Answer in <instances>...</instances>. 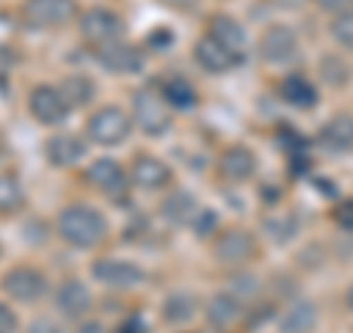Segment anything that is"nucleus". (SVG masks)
Here are the masks:
<instances>
[{"instance_id":"nucleus-39","label":"nucleus","mask_w":353,"mask_h":333,"mask_svg":"<svg viewBox=\"0 0 353 333\" xmlns=\"http://www.w3.org/2000/svg\"><path fill=\"white\" fill-rule=\"evenodd\" d=\"M162 3L171 9H180V12H189V9H194L197 0H162Z\"/></svg>"},{"instance_id":"nucleus-22","label":"nucleus","mask_w":353,"mask_h":333,"mask_svg":"<svg viewBox=\"0 0 353 333\" xmlns=\"http://www.w3.org/2000/svg\"><path fill=\"white\" fill-rule=\"evenodd\" d=\"M321 145L330 153H350L353 151V115L339 113L321 127Z\"/></svg>"},{"instance_id":"nucleus-32","label":"nucleus","mask_w":353,"mask_h":333,"mask_svg":"<svg viewBox=\"0 0 353 333\" xmlns=\"http://www.w3.org/2000/svg\"><path fill=\"white\" fill-rule=\"evenodd\" d=\"M192 227H194V233H197V236H209V233H212V230L218 227V216L212 213V209H201Z\"/></svg>"},{"instance_id":"nucleus-3","label":"nucleus","mask_w":353,"mask_h":333,"mask_svg":"<svg viewBox=\"0 0 353 333\" xmlns=\"http://www.w3.org/2000/svg\"><path fill=\"white\" fill-rule=\"evenodd\" d=\"M132 121L148 136H162L171 130V106L165 104L159 88H139L132 95Z\"/></svg>"},{"instance_id":"nucleus-31","label":"nucleus","mask_w":353,"mask_h":333,"mask_svg":"<svg viewBox=\"0 0 353 333\" xmlns=\"http://www.w3.org/2000/svg\"><path fill=\"white\" fill-rule=\"evenodd\" d=\"M321 74H324V80L330 83V86H345L347 80H350V68L345 62H341L339 57H330V59H324V65H321Z\"/></svg>"},{"instance_id":"nucleus-5","label":"nucleus","mask_w":353,"mask_h":333,"mask_svg":"<svg viewBox=\"0 0 353 333\" xmlns=\"http://www.w3.org/2000/svg\"><path fill=\"white\" fill-rule=\"evenodd\" d=\"M21 18L27 27L57 30L77 18V0H24Z\"/></svg>"},{"instance_id":"nucleus-10","label":"nucleus","mask_w":353,"mask_h":333,"mask_svg":"<svg viewBox=\"0 0 353 333\" xmlns=\"http://www.w3.org/2000/svg\"><path fill=\"white\" fill-rule=\"evenodd\" d=\"M30 113H32V118H36L39 124L57 127V124H62V121L68 118L71 106L65 104L59 86H48V83H44V86H36L30 92Z\"/></svg>"},{"instance_id":"nucleus-28","label":"nucleus","mask_w":353,"mask_h":333,"mask_svg":"<svg viewBox=\"0 0 353 333\" xmlns=\"http://www.w3.org/2000/svg\"><path fill=\"white\" fill-rule=\"evenodd\" d=\"M297 230H301V218H297L294 213H277V216L265 218V233H268L277 245L292 242L297 236Z\"/></svg>"},{"instance_id":"nucleus-25","label":"nucleus","mask_w":353,"mask_h":333,"mask_svg":"<svg viewBox=\"0 0 353 333\" xmlns=\"http://www.w3.org/2000/svg\"><path fill=\"white\" fill-rule=\"evenodd\" d=\"M59 92L65 97V104H68L71 109H77V106H88L94 101L97 86H94L92 77H85V74H68L59 83Z\"/></svg>"},{"instance_id":"nucleus-11","label":"nucleus","mask_w":353,"mask_h":333,"mask_svg":"<svg viewBox=\"0 0 353 333\" xmlns=\"http://www.w3.org/2000/svg\"><path fill=\"white\" fill-rule=\"evenodd\" d=\"M94 59L109 74H139L145 68V53L136 44H127V41H115L109 48L94 50Z\"/></svg>"},{"instance_id":"nucleus-15","label":"nucleus","mask_w":353,"mask_h":333,"mask_svg":"<svg viewBox=\"0 0 353 333\" xmlns=\"http://www.w3.org/2000/svg\"><path fill=\"white\" fill-rule=\"evenodd\" d=\"M218 169H221V177L230 183H245L256 174V153L245 145H233L221 153L218 160Z\"/></svg>"},{"instance_id":"nucleus-14","label":"nucleus","mask_w":353,"mask_h":333,"mask_svg":"<svg viewBox=\"0 0 353 333\" xmlns=\"http://www.w3.org/2000/svg\"><path fill=\"white\" fill-rule=\"evenodd\" d=\"M130 180L136 186H141V189L157 192V189L171 183V169L159 157H153V153H139L130 165Z\"/></svg>"},{"instance_id":"nucleus-2","label":"nucleus","mask_w":353,"mask_h":333,"mask_svg":"<svg viewBox=\"0 0 353 333\" xmlns=\"http://www.w3.org/2000/svg\"><path fill=\"white\" fill-rule=\"evenodd\" d=\"M80 36L94 50L109 48V44L121 41V36H124V18L106 6H92L80 18Z\"/></svg>"},{"instance_id":"nucleus-9","label":"nucleus","mask_w":353,"mask_h":333,"mask_svg":"<svg viewBox=\"0 0 353 333\" xmlns=\"http://www.w3.org/2000/svg\"><path fill=\"white\" fill-rule=\"evenodd\" d=\"M92 277L97 283L109 286V289H136V286L145 283V269L130 260L106 257L92 265Z\"/></svg>"},{"instance_id":"nucleus-30","label":"nucleus","mask_w":353,"mask_h":333,"mask_svg":"<svg viewBox=\"0 0 353 333\" xmlns=\"http://www.w3.org/2000/svg\"><path fill=\"white\" fill-rule=\"evenodd\" d=\"M330 36H333L339 48L353 50V9H347V12H341V15H333V21H330Z\"/></svg>"},{"instance_id":"nucleus-18","label":"nucleus","mask_w":353,"mask_h":333,"mask_svg":"<svg viewBox=\"0 0 353 333\" xmlns=\"http://www.w3.org/2000/svg\"><path fill=\"white\" fill-rule=\"evenodd\" d=\"M44 157L57 169H71L85 157V142L74 133H59V136H50L48 145H44Z\"/></svg>"},{"instance_id":"nucleus-35","label":"nucleus","mask_w":353,"mask_h":333,"mask_svg":"<svg viewBox=\"0 0 353 333\" xmlns=\"http://www.w3.org/2000/svg\"><path fill=\"white\" fill-rule=\"evenodd\" d=\"M336 221L345 230H353V198H350V201H341L339 213H336Z\"/></svg>"},{"instance_id":"nucleus-16","label":"nucleus","mask_w":353,"mask_h":333,"mask_svg":"<svg viewBox=\"0 0 353 333\" xmlns=\"http://www.w3.org/2000/svg\"><path fill=\"white\" fill-rule=\"evenodd\" d=\"M85 180L94 189H101L103 195H121L127 189V171L121 169V162L103 157V160H94L85 169Z\"/></svg>"},{"instance_id":"nucleus-12","label":"nucleus","mask_w":353,"mask_h":333,"mask_svg":"<svg viewBox=\"0 0 353 333\" xmlns=\"http://www.w3.org/2000/svg\"><path fill=\"white\" fill-rule=\"evenodd\" d=\"M209 36H212L215 41L224 44V48L233 53L239 62H245V59H248V50H250L248 32H245V27H241L233 15L218 12V15L209 18Z\"/></svg>"},{"instance_id":"nucleus-19","label":"nucleus","mask_w":353,"mask_h":333,"mask_svg":"<svg viewBox=\"0 0 353 333\" xmlns=\"http://www.w3.org/2000/svg\"><path fill=\"white\" fill-rule=\"evenodd\" d=\"M57 310L65 318H83L92 310V292L83 280H65L57 289Z\"/></svg>"},{"instance_id":"nucleus-33","label":"nucleus","mask_w":353,"mask_h":333,"mask_svg":"<svg viewBox=\"0 0 353 333\" xmlns=\"http://www.w3.org/2000/svg\"><path fill=\"white\" fill-rule=\"evenodd\" d=\"M315 6L327 15H341L347 9H353V0H315Z\"/></svg>"},{"instance_id":"nucleus-34","label":"nucleus","mask_w":353,"mask_h":333,"mask_svg":"<svg viewBox=\"0 0 353 333\" xmlns=\"http://www.w3.org/2000/svg\"><path fill=\"white\" fill-rule=\"evenodd\" d=\"M0 333H18V316L6 304H0Z\"/></svg>"},{"instance_id":"nucleus-29","label":"nucleus","mask_w":353,"mask_h":333,"mask_svg":"<svg viewBox=\"0 0 353 333\" xmlns=\"http://www.w3.org/2000/svg\"><path fill=\"white\" fill-rule=\"evenodd\" d=\"M27 204V192L12 174H0V216L18 213Z\"/></svg>"},{"instance_id":"nucleus-4","label":"nucleus","mask_w":353,"mask_h":333,"mask_svg":"<svg viewBox=\"0 0 353 333\" xmlns=\"http://www.w3.org/2000/svg\"><path fill=\"white\" fill-rule=\"evenodd\" d=\"M130 130H132L130 115L115 104L101 106L85 124L88 139H92L94 145H103V148H115V145H121V142H127Z\"/></svg>"},{"instance_id":"nucleus-38","label":"nucleus","mask_w":353,"mask_h":333,"mask_svg":"<svg viewBox=\"0 0 353 333\" xmlns=\"http://www.w3.org/2000/svg\"><path fill=\"white\" fill-rule=\"evenodd\" d=\"M118 333H145V325H141L139 318H130V321H124V325L118 327Z\"/></svg>"},{"instance_id":"nucleus-17","label":"nucleus","mask_w":353,"mask_h":333,"mask_svg":"<svg viewBox=\"0 0 353 333\" xmlns=\"http://www.w3.org/2000/svg\"><path fill=\"white\" fill-rule=\"evenodd\" d=\"M197 213H201V207H197V198L189 192V189H176V192H171L162 201V207H159V216L168 221L171 227H189V225H194Z\"/></svg>"},{"instance_id":"nucleus-23","label":"nucleus","mask_w":353,"mask_h":333,"mask_svg":"<svg viewBox=\"0 0 353 333\" xmlns=\"http://www.w3.org/2000/svg\"><path fill=\"white\" fill-rule=\"evenodd\" d=\"M280 97L294 109H312L318 104V88L306 74H289L280 83Z\"/></svg>"},{"instance_id":"nucleus-27","label":"nucleus","mask_w":353,"mask_h":333,"mask_svg":"<svg viewBox=\"0 0 353 333\" xmlns=\"http://www.w3.org/2000/svg\"><path fill=\"white\" fill-rule=\"evenodd\" d=\"M224 292H230L236 298V301H241V304H253L256 298L262 295V280L253 272H236L233 277L227 280V289Z\"/></svg>"},{"instance_id":"nucleus-8","label":"nucleus","mask_w":353,"mask_h":333,"mask_svg":"<svg viewBox=\"0 0 353 333\" xmlns=\"http://www.w3.org/2000/svg\"><path fill=\"white\" fill-rule=\"evenodd\" d=\"M212 254H215V260L221 265H230V269H236V265H245L248 260L256 257V236H253L250 230L230 227V230H224L215 239Z\"/></svg>"},{"instance_id":"nucleus-37","label":"nucleus","mask_w":353,"mask_h":333,"mask_svg":"<svg viewBox=\"0 0 353 333\" xmlns=\"http://www.w3.org/2000/svg\"><path fill=\"white\" fill-rule=\"evenodd\" d=\"M77 333H109L103 321H83L80 327H77Z\"/></svg>"},{"instance_id":"nucleus-21","label":"nucleus","mask_w":353,"mask_h":333,"mask_svg":"<svg viewBox=\"0 0 353 333\" xmlns=\"http://www.w3.org/2000/svg\"><path fill=\"white\" fill-rule=\"evenodd\" d=\"M318 325V304L309 298H297L280 316V333H312Z\"/></svg>"},{"instance_id":"nucleus-36","label":"nucleus","mask_w":353,"mask_h":333,"mask_svg":"<svg viewBox=\"0 0 353 333\" xmlns=\"http://www.w3.org/2000/svg\"><path fill=\"white\" fill-rule=\"evenodd\" d=\"M30 333H59V327L53 325V321H48V318H39V321H32L30 325Z\"/></svg>"},{"instance_id":"nucleus-1","label":"nucleus","mask_w":353,"mask_h":333,"mask_svg":"<svg viewBox=\"0 0 353 333\" xmlns=\"http://www.w3.org/2000/svg\"><path fill=\"white\" fill-rule=\"evenodd\" d=\"M57 230L62 242H68L71 248L88 251V248H97L106 239L109 225L101 209L88 204H68L57 218Z\"/></svg>"},{"instance_id":"nucleus-24","label":"nucleus","mask_w":353,"mask_h":333,"mask_svg":"<svg viewBox=\"0 0 353 333\" xmlns=\"http://www.w3.org/2000/svg\"><path fill=\"white\" fill-rule=\"evenodd\" d=\"M159 95L165 97V104L174 109H192L197 104V92L194 86L185 80L183 74H168L159 80Z\"/></svg>"},{"instance_id":"nucleus-20","label":"nucleus","mask_w":353,"mask_h":333,"mask_svg":"<svg viewBox=\"0 0 353 333\" xmlns=\"http://www.w3.org/2000/svg\"><path fill=\"white\" fill-rule=\"evenodd\" d=\"M206 321L212 325L215 330H230L236 325V321H241V316H245V304L236 301L230 292H215L212 298L206 301Z\"/></svg>"},{"instance_id":"nucleus-26","label":"nucleus","mask_w":353,"mask_h":333,"mask_svg":"<svg viewBox=\"0 0 353 333\" xmlns=\"http://www.w3.org/2000/svg\"><path fill=\"white\" fill-rule=\"evenodd\" d=\"M197 310L201 307H197V298L192 292H171L162 304V318L168 325H185L197 316Z\"/></svg>"},{"instance_id":"nucleus-7","label":"nucleus","mask_w":353,"mask_h":333,"mask_svg":"<svg viewBox=\"0 0 353 333\" xmlns=\"http://www.w3.org/2000/svg\"><path fill=\"white\" fill-rule=\"evenodd\" d=\"M301 39L289 24H271L259 36V59L265 65H285L297 57Z\"/></svg>"},{"instance_id":"nucleus-13","label":"nucleus","mask_w":353,"mask_h":333,"mask_svg":"<svg viewBox=\"0 0 353 333\" xmlns=\"http://www.w3.org/2000/svg\"><path fill=\"white\" fill-rule=\"evenodd\" d=\"M194 62L201 65L206 74H227V71H233L236 65H241L233 53H230L221 41H215L209 32L203 39L194 41Z\"/></svg>"},{"instance_id":"nucleus-40","label":"nucleus","mask_w":353,"mask_h":333,"mask_svg":"<svg viewBox=\"0 0 353 333\" xmlns=\"http://www.w3.org/2000/svg\"><path fill=\"white\" fill-rule=\"evenodd\" d=\"M345 304H347V310L353 313V283H350V289H347V295H345Z\"/></svg>"},{"instance_id":"nucleus-6","label":"nucleus","mask_w":353,"mask_h":333,"mask_svg":"<svg viewBox=\"0 0 353 333\" xmlns=\"http://www.w3.org/2000/svg\"><path fill=\"white\" fill-rule=\"evenodd\" d=\"M48 277L44 272L32 269V265H15L9 269L3 277H0V289H3L12 301H21V304H32L39 298L48 295Z\"/></svg>"}]
</instances>
